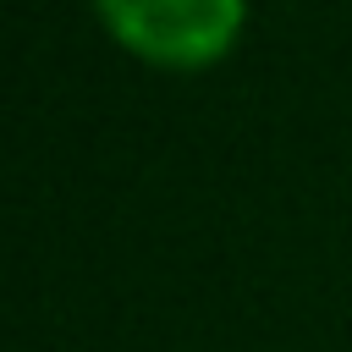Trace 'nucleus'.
<instances>
[{"label": "nucleus", "mask_w": 352, "mask_h": 352, "mask_svg": "<svg viewBox=\"0 0 352 352\" xmlns=\"http://www.w3.org/2000/svg\"><path fill=\"white\" fill-rule=\"evenodd\" d=\"M94 11L104 33L154 72H209L248 28V0H94Z\"/></svg>", "instance_id": "obj_1"}]
</instances>
